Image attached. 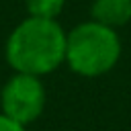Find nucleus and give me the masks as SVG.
<instances>
[{"label":"nucleus","instance_id":"obj_1","mask_svg":"<svg viewBox=\"0 0 131 131\" xmlns=\"http://www.w3.org/2000/svg\"><path fill=\"white\" fill-rule=\"evenodd\" d=\"M66 35L55 18L27 16L6 39V61L14 72L43 78L66 63Z\"/></svg>","mask_w":131,"mask_h":131},{"label":"nucleus","instance_id":"obj_2","mask_svg":"<svg viewBox=\"0 0 131 131\" xmlns=\"http://www.w3.org/2000/svg\"><path fill=\"white\" fill-rule=\"evenodd\" d=\"M123 45L119 33L96 20H86L66 35V63L82 78H98L111 72Z\"/></svg>","mask_w":131,"mask_h":131},{"label":"nucleus","instance_id":"obj_3","mask_svg":"<svg viewBox=\"0 0 131 131\" xmlns=\"http://www.w3.org/2000/svg\"><path fill=\"white\" fill-rule=\"evenodd\" d=\"M47 102V92L39 76L14 72L0 90V113L23 127L35 123Z\"/></svg>","mask_w":131,"mask_h":131},{"label":"nucleus","instance_id":"obj_4","mask_svg":"<svg viewBox=\"0 0 131 131\" xmlns=\"http://www.w3.org/2000/svg\"><path fill=\"white\" fill-rule=\"evenodd\" d=\"M90 14L92 20L111 29L123 27L131 20V0H94Z\"/></svg>","mask_w":131,"mask_h":131},{"label":"nucleus","instance_id":"obj_5","mask_svg":"<svg viewBox=\"0 0 131 131\" xmlns=\"http://www.w3.org/2000/svg\"><path fill=\"white\" fill-rule=\"evenodd\" d=\"M29 16L39 18H57V14L63 10L66 0H25Z\"/></svg>","mask_w":131,"mask_h":131},{"label":"nucleus","instance_id":"obj_6","mask_svg":"<svg viewBox=\"0 0 131 131\" xmlns=\"http://www.w3.org/2000/svg\"><path fill=\"white\" fill-rule=\"evenodd\" d=\"M0 131H27V127L18 125L16 121H12V119H8L6 115L0 113Z\"/></svg>","mask_w":131,"mask_h":131}]
</instances>
